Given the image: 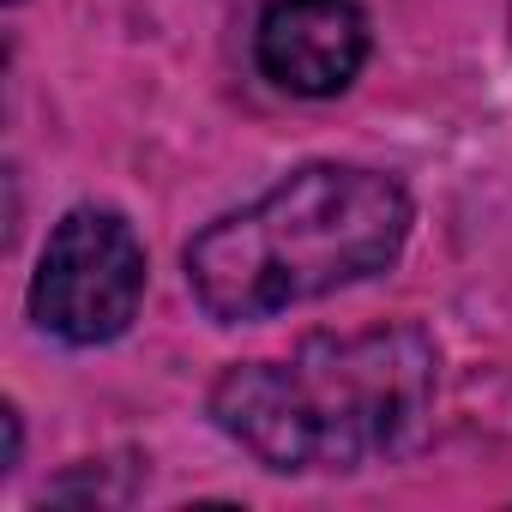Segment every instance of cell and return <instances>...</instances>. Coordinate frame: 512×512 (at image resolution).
Here are the masks:
<instances>
[{"label":"cell","mask_w":512,"mask_h":512,"mask_svg":"<svg viewBox=\"0 0 512 512\" xmlns=\"http://www.w3.org/2000/svg\"><path fill=\"white\" fill-rule=\"evenodd\" d=\"M145 302V241L133 235V223L109 205H73L49 247H43V266L31 278V320L73 344H109L133 326Z\"/></svg>","instance_id":"cell-3"},{"label":"cell","mask_w":512,"mask_h":512,"mask_svg":"<svg viewBox=\"0 0 512 512\" xmlns=\"http://www.w3.org/2000/svg\"><path fill=\"white\" fill-rule=\"evenodd\" d=\"M253 55L290 97H338L368 61V13L356 0H272Z\"/></svg>","instance_id":"cell-4"},{"label":"cell","mask_w":512,"mask_h":512,"mask_svg":"<svg viewBox=\"0 0 512 512\" xmlns=\"http://www.w3.org/2000/svg\"><path fill=\"white\" fill-rule=\"evenodd\" d=\"M440 386V350L422 326L308 338L284 362H235L211 386V422L266 470H362L404 452Z\"/></svg>","instance_id":"cell-1"},{"label":"cell","mask_w":512,"mask_h":512,"mask_svg":"<svg viewBox=\"0 0 512 512\" xmlns=\"http://www.w3.org/2000/svg\"><path fill=\"white\" fill-rule=\"evenodd\" d=\"M0 422H7V458H0V476H13V470H19V446H25V428H19V410H13V404L0 410Z\"/></svg>","instance_id":"cell-5"},{"label":"cell","mask_w":512,"mask_h":512,"mask_svg":"<svg viewBox=\"0 0 512 512\" xmlns=\"http://www.w3.org/2000/svg\"><path fill=\"white\" fill-rule=\"evenodd\" d=\"M410 241V193L356 163H308L187 241V290L223 320H272L296 302L380 278Z\"/></svg>","instance_id":"cell-2"}]
</instances>
